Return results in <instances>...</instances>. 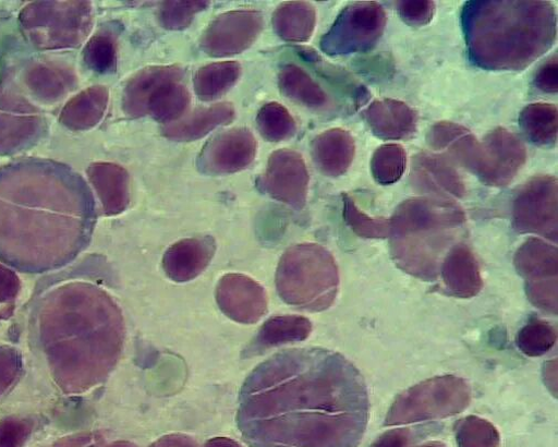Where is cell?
Returning a JSON list of instances; mask_svg holds the SVG:
<instances>
[{
    "label": "cell",
    "instance_id": "cell-1",
    "mask_svg": "<svg viewBox=\"0 0 558 447\" xmlns=\"http://www.w3.org/2000/svg\"><path fill=\"white\" fill-rule=\"evenodd\" d=\"M368 416L363 376L323 348L274 354L251 372L239 397L238 424L252 447H357Z\"/></svg>",
    "mask_w": 558,
    "mask_h": 447
},
{
    "label": "cell",
    "instance_id": "cell-2",
    "mask_svg": "<svg viewBox=\"0 0 558 447\" xmlns=\"http://www.w3.org/2000/svg\"><path fill=\"white\" fill-rule=\"evenodd\" d=\"M469 60L489 72H521L556 39L554 5L533 0H473L461 13Z\"/></svg>",
    "mask_w": 558,
    "mask_h": 447
},
{
    "label": "cell",
    "instance_id": "cell-3",
    "mask_svg": "<svg viewBox=\"0 0 558 447\" xmlns=\"http://www.w3.org/2000/svg\"><path fill=\"white\" fill-rule=\"evenodd\" d=\"M465 224L453 200L430 196L403 201L390 218V252L396 265L424 282H435Z\"/></svg>",
    "mask_w": 558,
    "mask_h": 447
},
{
    "label": "cell",
    "instance_id": "cell-4",
    "mask_svg": "<svg viewBox=\"0 0 558 447\" xmlns=\"http://www.w3.org/2000/svg\"><path fill=\"white\" fill-rule=\"evenodd\" d=\"M339 285L333 256L317 244L290 247L277 268L276 288L280 299L299 311L319 313L330 309Z\"/></svg>",
    "mask_w": 558,
    "mask_h": 447
},
{
    "label": "cell",
    "instance_id": "cell-5",
    "mask_svg": "<svg viewBox=\"0 0 558 447\" xmlns=\"http://www.w3.org/2000/svg\"><path fill=\"white\" fill-rule=\"evenodd\" d=\"M472 400L469 383L456 375L436 376L401 392L386 416V426L441 420L463 412Z\"/></svg>",
    "mask_w": 558,
    "mask_h": 447
},
{
    "label": "cell",
    "instance_id": "cell-6",
    "mask_svg": "<svg viewBox=\"0 0 558 447\" xmlns=\"http://www.w3.org/2000/svg\"><path fill=\"white\" fill-rule=\"evenodd\" d=\"M388 17L381 4H348L320 40V49L330 57L366 53L383 38Z\"/></svg>",
    "mask_w": 558,
    "mask_h": 447
},
{
    "label": "cell",
    "instance_id": "cell-7",
    "mask_svg": "<svg viewBox=\"0 0 558 447\" xmlns=\"http://www.w3.org/2000/svg\"><path fill=\"white\" fill-rule=\"evenodd\" d=\"M558 183L549 174L530 178L512 201V226L519 234H531L557 243Z\"/></svg>",
    "mask_w": 558,
    "mask_h": 447
},
{
    "label": "cell",
    "instance_id": "cell-8",
    "mask_svg": "<svg viewBox=\"0 0 558 447\" xmlns=\"http://www.w3.org/2000/svg\"><path fill=\"white\" fill-rule=\"evenodd\" d=\"M513 264L524 280L529 301L537 309L557 315V247L538 238H530L517 251Z\"/></svg>",
    "mask_w": 558,
    "mask_h": 447
},
{
    "label": "cell",
    "instance_id": "cell-9",
    "mask_svg": "<svg viewBox=\"0 0 558 447\" xmlns=\"http://www.w3.org/2000/svg\"><path fill=\"white\" fill-rule=\"evenodd\" d=\"M523 142L511 131L496 128L481 142L475 176L486 185L504 188L510 184L526 162Z\"/></svg>",
    "mask_w": 558,
    "mask_h": 447
},
{
    "label": "cell",
    "instance_id": "cell-10",
    "mask_svg": "<svg viewBox=\"0 0 558 447\" xmlns=\"http://www.w3.org/2000/svg\"><path fill=\"white\" fill-rule=\"evenodd\" d=\"M264 29L257 11H232L218 16L205 31L201 46L213 58L238 56L250 49Z\"/></svg>",
    "mask_w": 558,
    "mask_h": 447
},
{
    "label": "cell",
    "instance_id": "cell-11",
    "mask_svg": "<svg viewBox=\"0 0 558 447\" xmlns=\"http://www.w3.org/2000/svg\"><path fill=\"white\" fill-rule=\"evenodd\" d=\"M259 186L271 197L301 209L308 195L310 174L303 157L291 149L271 154Z\"/></svg>",
    "mask_w": 558,
    "mask_h": 447
},
{
    "label": "cell",
    "instance_id": "cell-12",
    "mask_svg": "<svg viewBox=\"0 0 558 447\" xmlns=\"http://www.w3.org/2000/svg\"><path fill=\"white\" fill-rule=\"evenodd\" d=\"M257 155V141L251 130L234 128L214 136L198 156L199 170L209 176L240 172L250 167Z\"/></svg>",
    "mask_w": 558,
    "mask_h": 447
},
{
    "label": "cell",
    "instance_id": "cell-13",
    "mask_svg": "<svg viewBox=\"0 0 558 447\" xmlns=\"http://www.w3.org/2000/svg\"><path fill=\"white\" fill-rule=\"evenodd\" d=\"M221 312L231 321L253 325L268 312V295L264 287L241 274L223 276L216 290Z\"/></svg>",
    "mask_w": 558,
    "mask_h": 447
},
{
    "label": "cell",
    "instance_id": "cell-14",
    "mask_svg": "<svg viewBox=\"0 0 558 447\" xmlns=\"http://www.w3.org/2000/svg\"><path fill=\"white\" fill-rule=\"evenodd\" d=\"M216 253L217 243L211 237L184 239L166 251L162 270L175 283L191 282L208 269Z\"/></svg>",
    "mask_w": 558,
    "mask_h": 447
},
{
    "label": "cell",
    "instance_id": "cell-15",
    "mask_svg": "<svg viewBox=\"0 0 558 447\" xmlns=\"http://www.w3.org/2000/svg\"><path fill=\"white\" fill-rule=\"evenodd\" d=\"M413 184L430 197L461 198L466 193L465 182L445 156L422 153L415 156L412 169Z\"/></svg>",
    "mask_w": 558,
    "mask_h": 447
},
{
    "label": "cell",
    "instance_id": "cell-16",
    "mask_svg": "<svg viewBox=\"0 0 558 447\" xmlns=\"http://www.w3.org/2000/svg\"><path fill=\"white\" fill-rule=\"evenodd\" d=\"M372 134L385 141L412 138L418 128L417 111L404 101L385 98L372 102L363 112Z\"/></svg>",
    "mask_w": 558,
    "mask_h": 447
},
{
    "label": "cell",
    "instance_id": "cell-17",
    "mask_svg": "<svg viewBox=\"0 0 558 447\" xmlns=\"http://www.w3.org/2000/svg\"><path fill=\"white\" fill-rule=\"evenodd\" d=\"M440 277L447 293L453 298L469 300L480 294L483 277L476 256L463 244H456L446 255Z\"/></svg>",
    "mask_w": 558,
    "mask_h": 447
},
{
    "label": "cell",
    "instance_id": "cell-18",
    "mask_svg": "<svg viewBox=\"0 0 558 447\" xmlns=\"http://www.w3.org/2000/svg\"><path fill=\"white\" fill-rule=\"evenodd\" d=\"M235 108L222 102L185 113L179 120L161 128V134L173 142H195L204 138L219 126L228 125L235 119Z\"/></svg>",
    "mask_w": 558,
    "mask_h": 447
},
{
    "label": "cell",
    "instance_id": "cell-19",
    "mask_svg": "<svg viewBox=\"0 0 558 447\" xmlns=\"http://www.w3.org/2000/svg\"><path fill=\"white\" fill-rule=\"evenodd\" d=\"M312 156L319 171L329 178L343 176L355 156L352 134L335 128L318 134L312 143Z\"/></svg>",
    "mask_w": 558,
    "mask_h": 447
},
{
    "label": "cell",
    "instance_id": "cell-20",
    "mask_svg": "<svg viewBox=\"0 0 558 447\" xmlns=\"http://www.w3.org/2000/svg\"><path fill=\"white\" fill-rule=\"evenodd\" d=\"M312 330V323L306 317L272 316L260 327L256 337L244 351V357H256L272 348L305 341Z\"/></svg>",
    "mask_w": 558,
    "mask_h": 447
},
{
    "label": "cell",
    "instance_id": "cell-21",
    "mask_svg": "<svg viewBox=\"0 0 558 447\" xmlns=\"http://www.w3.org/2000/svg\"><path fill=\"white\" fill-rule=\"evenodd\" d=\"M183 70L175 65L147 67L138 71L126 84L123 95V109L126 116H146L148 100L155 90L170 81H181Z\"/></svg>",
    "mask_w": 558,
    "mask_h": 447
},
{
    "label": "cell",
    "instance_id": "cell-22",
    "mask_svg": "<svg viewBox=\"0 0 558 447\" xmlns=\"http://www.w3.org/2000/svg\"><path fill=\"white\" fill-rule=\"evenodd\" d=\"M272 26L275 33L287 43H307L315 31L316 11L310 3H283L274 13Z\"/></svg>",
    "mask_w": 558,
    "mask_h": 447
},
{
    "label": "cell",
    "instance_id": "cell-23",
    "mask_svg": "<svg viewBox=\"0 0 558 447\" xmlns=\"http://www.w3.org/2000/svg\"><path fill=\"white\" fill-rule=\"evenodd\" d=\"M519 126L526 140L539 147L553 146L558 134V110L555 105L536 102L522 109Z\"/></svg>",
    "mask_w": 558,
    "mask_h": 447
},
{
    "label": "cell",
    "instance_id": "cell-24",
    "mask_svg": "<svg viewBox=\"0 0 558 447\" xmlns=\"http://www.w3.org/2000/svg\"><path fill=\"white\" fill-rule=\"evenodd\" d=\"M191 102V93L181 81H170L160 85L151 95L146 116L166 125L187 113Z\"/></svg>",
    "mask_w": 558,
    "mask_h": 447
},
{
    "label": "cell",
    "instance_id": "cell-25",
    "mask_svg": "<svg viewBox=\"0 0 558 447\" xmlns=\"http://www.w3.org/2000/svg\"><path fill=\"white\" fill-rule=\"evenodd\" d=\"M242 67L238 62H217L202 68L195 75L196 95L203 101H214L225 96L239 82Z\"/></svg>",
    "mask_w": 558,
    "mask_h": 447
},
{
    "label": "cell",
    "instance_id": "cell-26",
    "mask_svg": "<svg viewBox=\"0 0 558 447\" xmlns=\"http://www.w3.org/2000/svg\"><path fill=\"white\" fill-rule=\"evenodd\" d=\"M279 88L286 97L308 108H322L328 102L325 90L298 65L281 70Z\"/></svg>",
    "mask_w": 558,
    "mask_h": 447
},
{
    "label": "cell",
    "instance_id": "cell-27",
    "mask_svg": "<svg viewBox=\"0 0 558 447\" xmlns=\"http://www.w3.org/2000/svg\"><path fill=\"white\" fill-rule=\"evenodd\" d=\"M95 180L105 208L109 214H119L129 205V173L120 166L100 165L95 172Z\"/></svg>",
    "mask_w": 558,
    "mask_h": 447
},
{
    "label": "cell",
    "instance_id": "cell-28",
    "mask_svg": "<svg viewBox=\"0 0 558 447\" xmlns=\"http://www.w3.org/2000/svg\"><path fill=\"white\" fill-rule=\"evenodd\" d=\"M371 174L381 185L399 182L408 168V153L396 143L385 144L376 149L371 159Z\"/></svg>",
    "mask_w": 558,
    "mask_h": 447
},
{
    "label": "cell",
    "instance_id": "cell-29",
    "mask_svg": "<svg viewBox=\"0 0 558 447\" xmlns=\"http://www.w3.org/2000/svg\"><path fill=\"white\" fill-rule=\"evenodd\" d=\"M343 218L355 235L367 240H386L390 235V218L372 217L356 205L354 198L342 194Z\"/></svg>",
    "mask_w": 558,
    "mask_h": 447
},
{
    "label": "cell",
    "instance_id": "cell-30",
    "mask_svg": "<svg viewBox=\"0 0 558 447\" xmlns=\"http://www.w3.org/2000/svg\"><path fill=\"white\" fill-rule=\"evenodd\" d=\"M257 128L262 136L272 143L290 140L296 133V123L287 108L269 102L257 114Z\"/></svg>",
    "mask_w": 558,
    "mask_h": 447
},
{
    "label": "cell",
    "instance_id": "cell-31",
    "mask_svg": "<svg viewBox=\"0 0 558 447\" xmlns=\"http://www.w3.org/2000/svg\"><path fill=\"white\" fill-rule=\"evenodd\" d=\"M456 439L459 447H499L500 433L490 421L468 415L457 423Z\"/></svg>",
    "mask_w": 558,
    "mask_h": 447
},
{
    "label": "cell",
    "instance_id": "cell-32",
    "mask_svg": "<svg viewBox=\"0 0 558 447\" xmlns=\"http://www.w3.org/2000/svg\"><path fill=\"white\" fill-rule=\"evenodd\" d=\"M556 341V327L541 319L530 321L517 336V346L519 350L530 358H537L546 354L553 349Z\"/></svg>",
    "mask_w": 558,
    "mask_h": 447
},
{
    "label": "cell",
    "instance_id": "cell-33",
    "mask_svg": "<svg viewBox=\"0 0 558 447\" xmlns=\"http://www.w3.org/2000/svg\"><path fill=\"white\" fill-rule=\"evenodd\" d=\"M210 7V2H203V0H171V2H163L160 4L158 11V20L160 25L168 31H184L191 27L196 15L206 11Z\"/></svg>",
    "mask_w": 558,
    "mask_h": 447
},
{
    "label": "cell",
    "instance_id": "cell-34",
    "mask_svg": "<svg viewBox=\"0 0 558 447\" xmlns=\"http://www.w3.org/2000/svg\"><path fill=\"white\" fill-rule=\"evenodd\" d=\"M88 61L100 73H108L116 69L117 46L110 35H99L88 47Z\"/></svg>",
    "mask_w": 558,
    "mask_h": 447
},
{
    "label": "cell",
    "instance_id": "cell-35",
    "mask_svg": "<svg viewBox=\"0 0 558 447\" xmlns=\"http://www.w3.org/2000/svg\"><path fill=\"white\" fill-rule=\"evenodd\" d=\"M397 10L407 25L421 28L433 22L436 4L429 0H402L397 3Z\"/></svg>",
    "mask_w": 558,
    "mask_h": 447
},
{
    "label": "cell",
    "instance_id": "cell-36",
    "mask_svg": "<svg viewBox=\"0 0 558 447\" xmlns=\"http://www.w3.org/2000/svg\"><path fill=\"white\" fill-rule=\"evenodd\" d=\"M558 61L557 55L547 59L536 71L534 76V86L545 94H556L558 92Z\"/></svg>",
    "mask_w": 558,
    "mask_h": 447
},
{
    "label": "cell",
    "instance_id": "cell-37",
    "mask_svg": "<svg viewBox=\"0 0 558 447\" xmlns=\"http://www.w3.org/2000/svg\"><path fill=\"white\" fill-rule=\"evenodd\" d=\"M411 431L409 428H393L385 432L367 447H409Z\"/></svg>",
    "mask_w": 558,
    "mask_h": 447
},
{
    "label": "cell",
    "instance_id": "cell-38",
    "mask_svg": "<svg viewBox=\"0 0 558 447\" xmlns=\"http://www.w3.org/2000/svg\"><path fill=\"white\" fill-rule=\"evenodd\" d=\"M544 383L546 387L550 390V392L556 396L557 395V361H551L546 363L543 371Z\"/></svg>",
    "mask_w": 558,
    "mask_h": 447
},
{
    "label": "cell",
    "instance_id": "cell-39",
    "mask_svg": "<svg viewBox=\"0 0 558 447\" xmlns=\"http://www.w3.org/2000/svg\"><path fill=\"white\" fill-rule=\"evenodd\" d=\"M415 447H447L442 442L429 440Z\"/></svg>",
    "mask_w": 558,
    "mask_h": 447
}]
</instances>
